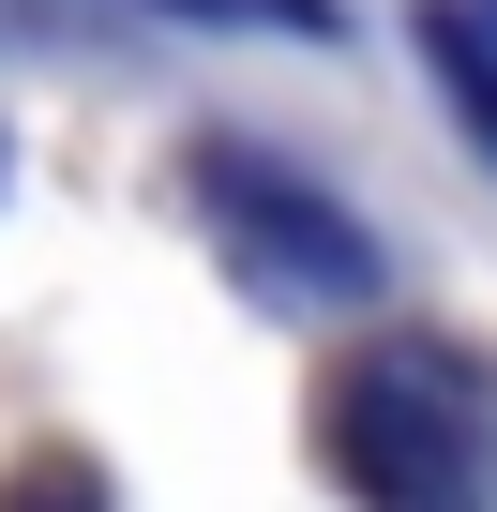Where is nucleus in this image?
Wrapping results in <instances>:
<instances>
[{"label": "nucleus", "mask_w": 497, "mask_h": 512, "mask_svg": "<svg viewBox=\"0 0 497 512\" xmlns=\"http://www.w3.org/2000/svg\"><path fill=\"white\" fill-rule=\"evenodd\" d=\"M0 181H16V151H0Z\"/></svg>", "instance_id": "obj_6"}, {"label": "nucleus", "mask_w": 497, "mask_h": 512, "mask_svg": "<svg viewBox=\"0 0 497 512\" xmlns=\"http://www.w3.org/2000/svg\"><path fill=\"white\" fill-rule=\"evenodd\" d=\"M181 16H257V31H332V0H181Z\"/></svg>", "instance_id": "obj_5"}, {"label": "nucleus", "mask_w": 497, "mask_h": 512, "mask_svg": "<svg viewBox=\"0 0 497 512\" xmlns=\"http://www.w3.org/2000/svg\"><path fill=\"white\" fill-rule=\"evenodd\" d=\"M422 61L452 76V106H467V136L497 151V46H482V16H467V0H422Z\"/></svg>", "instance_id": "obj_3"}, {"label": "nucleus", "mask_w": 497, "mask_h": 512, "mask_svg": "<svg viewBox=\"0 0 497 512\" xmlns=\"http://www.w3.org/2000/svg\"><path fill=\"white\" fill-rule=\"evenodd\" d=\"M0 512H106V467L91 452H16L0 467Z\"/></svg>", "instance_id": "obj_4"}, {"label": "nucleus", "mask_w": 497, "mask_h": 512, "mask_svg": "<svg viewBox=\"0 0 497 512\" xmlns=\"http://www.w3.org/2000/svg\"><path fill=\"white\" fill-rule=\"evenodd\" d=\"M196 211H211L226 287H241V302H272V317H362V302L392 287V256L362 241V211L317 196V181H287L272 151H241V136L196 151Z\"/></svg>", "instance_id": "obj_2"}, {"label": "nucleus", "mask_w": 497, "mask_h": 512, "mask_svg": "<svg viewBox=\"0 0 497 512\" xmlns=\"http://www.w3.org/2000/svg\"><path fill=\"white\" fill-rule=\"evenodd\" d=\"M317 452H332V482L362 512H497V377L392 332V347H362L332 377Z\"/></svg>", "instance_id": "obj_1"}]
</instances>
